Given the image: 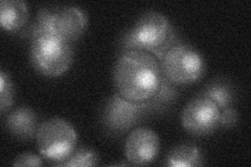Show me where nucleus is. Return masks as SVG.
Returning a JSON list of instances; mask_svg holds the SVG:
<instances>
[{
	"label": "nucleus",
	"instance_id": "1",
	"mask_svg": "<svg viewBox=\"0 0 251 167\" xmlns=\"http://www.w3.org/2000/svg\"><path fill=\"white\" fill-rule=\"evenodd\" d=\"M162 82L159 61L148 51L126 50L113 68L115 93L128 101H151L160 91Z\"/></svg>",
	"mask_w": 251,
	"mask_h": 167
},
{
	"label": "nucleus",
	"instance_id": "2",
	"mask_svg": "<svg viewBox=\"0 0 251 167\" xmlns=\"http://www.w3.org/2000/svg\"><path fill=\"white\" fill-rule=\"evenodd\" d=\"M176 97L174 85L163 78L160 91L151 101L136 103L124 99L116 93L110 98L103 112V123L111 134L121 135L133 128L148 114L169 107Z\"/></svg>",
	"mask_w": 251,
	"mask_h": 167
},
{
	"label": "nucleus",
	"instance_id": "3",
	"mask_svg": "<svg viewBox=\"0 0 251 167\" xmlns=\"http://www.w3.org/2000/svg\"><path fill=\"white\" fill-rule=\"evenodd\" d=\"M177 36L166 16L158 12H147L125 36L126 50L138 49L152 53L159 59L171 46L176 44Z\"/></svg>",
	"mask_w": 251,
	"mask_h": 167
},
{
	"label": "nucleus",
	"instance_id": "4",
	"mask_svg": "<svg viewBox=\"0 0 251 167\" xmlns=\"http://www.w3.org/2000/svg\"><path fill=\"white\" fill-rule=\"evenodd\" d=\"M73 46L51 33H41L31 38L29 55L34 68L47 77L64 74L73 63Z\"/></svg>",
	"mask_w": 251,
	"mask_h": 167
},
{
	"label": "nucleus",
	"instance_id": "5",
	"mask_svg": "<svg viewBox=\"0 0 251 167\" xmlns=\"http://www.w3.org/2000/svg\"><path fill=\"white\" fill-rule=\"evenodd\" d=\"M87 27V15L80 7L74 5L56 9L43 7L39 11L29 34L33 38L41 33H51L73 43L85 34Z\"/></svg>",
	"mask_w": 251,
	"mask_h": 167
},
{
	"label": "nucleus",
	"instance_id": "6",
	"mask_svg": "<svg viewBox=\"0 0 251 167\" xmlns=\"http://www.w3.org/2000/svg\"><path fill=\"white\" fill-rule=\"evenodd\" d=\"M164 79L174 86L198 82L205 72V62L201 53L192 46L176 43L159 59Z\"/></svg>",
	"mask_w": 251,
	"mask_h": 167
},
{
	"label": "nucleus",
	"instance_id": "7",
	"mask_svg": "<svg viewBox=\"0 0 251 167\" xmlns=\"http://www.w3.org/2000/svg\"><path fill=\"white\" fill-rule=\"evenodd\" d=\"M41 156L58 165L75 149L77 134L74 126L62 118H50L42 122L36 135Z\"/></svg>",
	"mask_w": 251,
	"mask_h": 167
},
{
	"label": "nucleus",
	"instance_id": "8",
	"mask_svg": "<svg viewBox=\"0 0 251 167\" xmlns=\"http://www.w3.org/2000/svg\"><path fill=\"white\" fill-rule=\"evenodd\" d=\"M221 110L204 95L192 99L181 113L183 129L194 136H206L219 128Z\"/></svg>",
	"mask_w": 251,
	"mask_h": 167
},
{
	"label": "nucleus",
	"instance_id": "9",
	"mask_svg": "<svg viewBox=\"0 0 251 167\" xmlns=\"http://www.w3.org/2000/svg\"><path fill=\"white\" fill-rule=\"evenodd\" d=\"M159 137L153 130L136 128L132 130L125 142V157L131 165H148L159 153Z\"/></svg>",
	"mask_w": 251,
	"mask_h": 167
},
{
	"label": "nucleus",
	"instance_id": "10",
	"mask_svg": "<svg viewBox=\"0 0 251 167\" xmlns=\"http://www.w3.org/2000/svg\"><path fill=\"white\" fill-rule=\"evenodd\" d=\"M5 125L14 137L21 140L36 138L39 124L38 116L28 107H19L9 113Z\"/></svg>",
	"mask_w": 251,
	"mask_h": 167
},
{
	"label": "nucleus",
	"instance_id": "11",
	"mask_svg": "<svg viewBox=\"0 0 251 167\" xmlns=\"http://www.w3.org/2000/svg\"><path fill=\"white\" fill-rule=\"evenodd\" d=\"M28 19V7L21 0H2L0 3V23L7 31L25 27Z\"/></svg>",
	"mask_w": 251,
	"mask_h": 167
},
{
	"label": "nucleus",
	"instance_id": "12",
	"mask_svg": "<svg viewBox=\"0 0 251 167\" xmlns=\"http://www.w3.org/2000/svg\"><path fill=\"white\" fill-rule=\"evenodd\" d=\"M204 159L198 146L190 143L179 144L173 148L166 158L167 166L171 167H194L204 164Z\"/></svg>",
	"mask_w": 251,
	"mask_h": 167
},
{
	"label": "nucleus",
	"instance_id": "13",
	"mask_svg": "<svg viewBox=\"0 0 251 167\" xmlns=\"http://www.w3.org/2000/svg\"><path fill=\"white\" fill-rule=\"evenodd\" d=\"M202 95L217 103L220 110L231 107L235 98L234 88L225 79H216L203 90Z\"/></svg>",
	"mask_w": 251,
	"mask_h": 167
},
{
	"label": "nucleus",
	"instance_id": "14",
	"mask_svg": "<svg viewBox=\"0 0 251 167\" xmlns=\"http://www.w3.org/2000/svg\"><path fill=\"white\" fill-rule=\"evenodd\" d=\"M99 161V157L94 150L86 147L75 148L65 161L59 163L57 166L67 167H87L96 166Z\"/></svg>",
	"mask_w": 251,
	"mask_h": 167
},
{
	"label": "nucleus",
	"instance_id": "15",
	"mask_svg": "<svg viewBox=\"0 0 251 167\" xmlns=\"http://www.w3.org/2000/svg\"><path fill=\"white\" fill-rule=\"evenodd\" d=\"M14 102V89L10 75L4 71L0 72V111L5 113Z\"/></svg>",
	"mask_w": 251,
	"mask_h": 167
},
{
	"label": "nucleus",
	"instance_id": "16",
	"mask_svg": "<svg viewBox=\"0 0 251 167\" xmlns=\"http://www.w3.org/2000/svg\"><path fill=\"white\" fill-rule=\"evenodd\" d=\"M239 120V114L237 110L232 107L225 108L221 110V114H220L219 119V126H222V128H232L235 124H237Z\"/></svg>",
	"mask_w": 251,
	"mask_h": 167
},
{
	"label": "nucleus",
	"instance_id": "17",
	"mask_svg": "<svg viewBox=\"0 0 251 167\" xmlns=\"http://www.w3.org/2000/svg\"><path fill=\"white\" fill-rule=\"evenodd\" d=\"M43 164L41 158L30 154V153H26V154H22L19 157H17L15 159V161L13 163L14 166H41Z\"/></svg>",
	"mask_w": 251,
	"mask_h": 167
}]
</instances>
